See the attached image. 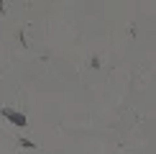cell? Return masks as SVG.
I'll list each match as a JSON object with an SVG mask.
<instances>
[{"mask_svg": "<svg viewBox=\"0 0 156 154\" xmlns=\"http://www.w3.org/2000/svg\"><path fill=\"white\" fill-rule=\"evenodd\" d=\"M5 116H8V118L10 121H16V123H21V126H26V118H23V116L21 113H16V111H8V108H5V111H3Z\"/></svg>", "mask_w": 156, "mask_h": 154, "instance_id": "6da1fadb", "label": "cell"}]
</instances>
